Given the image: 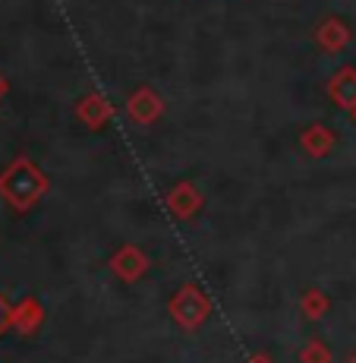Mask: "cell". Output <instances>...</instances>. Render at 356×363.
<instances>
[{
    "instance_id": "1",
    "label": "cell",
    "mask_w": 356,
    "mask_h": 363,
    "mask_svg": "<svg viewBox=\"0 0 356 363\" xmlns=\"http://www.w3.org/2000/svg\"><path fill=\"white\" fill-rule=\"evenodd\" d=\"M0 319H4V303H0Z\"/></svg>"
}]
</instances>
